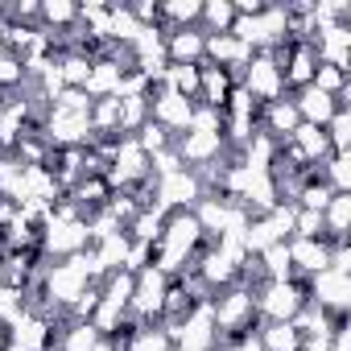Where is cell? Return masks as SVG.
<instances>
[{
	"label": "cell",
	"mask_w": 351,
	"mask_h": 351,
	"mask_svg": "<svg viewBox=\"0 0 351 351\" xmlns=\"http://www.w3.org/2000/svg\"><path fill=\"white\" fill-rule=\"evenodd\" d=\"M83 248H91V240H87V219H83V211L62 195V199L50 207V215L42 219L38 252H42L46 261H66V256H75V252H83Z\"/></svg>",
	"instance_id": "6da1fadb"
},
{
	"label": "cell",
	"mask_w": 351,
	"mask_h": 351,
	"mask_svg": "<svg viewBox=\"0 0 351 351\" xmlns=\"http://www.w3.org/2000/svg\"><path fill=\"white\" fill-rule=\"evenodd\" d=\"M211 322H215V330H219L223 343L248 335V330L261 322V318H256V293H252V285L236 281V285L211 293Z\"/></svg>",
	"instance_id": "7a4b0ae2"
},
{
	"label": "cell",
	"mask_w": 351,
	"mask_h": 351,
	"mask_svg": "<svg viewBox=\"0 0 351 351\" xmlns=\"http://www.w3.org/2000/svg\"><path fill=\"white\" fill-rule=\"evenodd\" d=\"M104 182L112 191H132L141 182H149V153L136 145V136H116L108 145V169Z\"/></svg>",
	"instance_id": "3957f363"
},
{
	"label": "cell",
	"mask_w": 351,
	"mask_h": 351,
	"mask_svg": "<svg viewBox=\"0 0 351 351\" xmlns=\"http://www.w3.org/2000/svg\"><path fill=\"white\" fill-rule=\"evenodd\" d=\"M236 83H240V87H244L261 108H265V104H273V99H281V95H289L277 50H256V54H252V62L240 71V79H236Z\"/></svg>",
	"instance_id": "277c9868"
},
{
	"label": "cell",
	"mask_w": 351,
	"mask_h": 351,
	"mask_svg": "<svg viewBox=\"0 0 351 351\" xmlns=\"http://www.w3.org/2000/svg\"><path fill=\"white\" fill-rule=\"evenodd\" d=\"M38 132L50 149H87V145H95L91 116L62 112V108H46V116L38 120Z\"/></svg>",
	"instance_id": "5b68a950"
},
{
	"label": "cell",
	"mask_w": 351,
	"mask_h": 351,
	"mask_svg": "<svg viewBox=\"0 0 351 351\" xmlns=\"http://www.w3.org/2000/svg\"><path fill=\"white\" fill-rule=\"evenodd\" d=\"M165 289H169V277H165L161 269L145 265L141 273H132V302H128L132 326H153V322H161Z\"/></svg>",
	"instance_id": "8992f818"
},
{
	"label": "cell",
	"mask_w": 351,
	"mask_h": 351,
	"mask_svg": "<svg viewBox=\"0 0 351 351\" xmlns=\"http://www.w3.org/2000/svg\"><path fill=\"white\" fill-rule=\"evenodd\" d=\"M207 195L199 169H173L165 178H153V207H161L165 215L169 211H195V203Z\"/></svg>",
	"instance_id": "52a82bcc"
},
{
	"label": "cell",
	"mask_w": 351,
	"mask_h": 351,
	"mask_svg": "<svg viewBox=\"0 0 351 351\" xmlns=\"http://www.w3.org/2000/svg\"><path fill=\"white\" fill-rule=\"evenodd\" d=\"M256 318L265 322H293V314L306 306V285L293 281H261L256 289Z\"/></svg>",
	"instance_id": "ba28073f"
},
{
	"label": "cell",
	"mask_w": 351,
	"mask_h": 351,
	"mask_svg": "<svg viewBox=\"0 0 351 351\" xmlns=\"http://www.w3.org/2000/svg\"><path fill=\"white\" fill-rule=\"evenodd\" d=\"M302 285H306V302H314V306L326 310L330 318H347V314H351V277H347V273L322 269V273L306 277Z\"/></svg>",
	"instance_id": "9c48e42d"
},
{
	"label": "cell",
	"mask_w": 351,
	"mask_h": 351,
	"mask_svg": "<svg viewBox=\"0 0 351 351\" xmlns=\"http://www.w3.org/2000/svg\"><path fill=\"white\" fill-rule=\"evenodd\" d=\"M173 153H178V161H182L186 169H207L211 161L228 157L232 149H228L223 132H199V128H186V132L173 136Z\"/></svg>",
	"instance_id": "30bf717a"
},
{
	"label": "cell",
	"mask_w": 351,
	"mask_h": 351,
	"mask_svg": "<svg viewBox=\"0 0 351 351\" xmlns=\"http://www.w3.org/2000/svg\"><path fill=\"white\" fill-rule=\"evenodd\" d=\"M191 112H195V99L169 91V87H149V120L161 124L169 136L191 128Z\"/></svg>",
	"instance_id": "8fae6325"
},
{
	"label": "cell",
	"mask_w": 351,
	"mask_h": 351,
	"mask_svg": "<svg viewBox=\"0 0 351 351\" xmlns=\"http://www.w3.org/2000/svg\"><path fill=\"white\" fill-rule=\"evenodd\" d=\"M9 347H17V351H50L54 347V322L42 310L25 306L9 322Z\"/></svg>",
	"instance_id": "7c38bea8"
},
{
	"label": "cell",
	"mask_w": 351,
	"mask_h": 351,
	"mask_svg": "<svg viewBox=\"0 0 351 351\" xmlns=\"http://www.w3.org/2000/svg\"><path fill=\"white\" fill-rule=\"evenodd\" d=\"M252 54L256 50H248L240 38H232V34H207V42H203V62H211V66H223V71H232L236 79H240V71L252 62Z\"/></svg>",
	"instance_id": "4fadbf2b"
},
{
	"label": "cell",
	"mask_w": 351,
	"mask_h": 351,
	"mask_svg": "<svg viewBox=\"0 0 351 351\" xmlns=\"http://www.w3.org/2000/svg\"><path fill=\"white\" fill-rule=\"evenodd\" d=\"M277 58H281V71H285V87L289 91L306 87L314 79V71H318V58H314V46L310 42H289V46L277 50Z\"/></svg>",
	"instance_id": "5bb4252c"
},
{
	"label": "cell",
	"mask_w": 351,
	"mask_h": 351,
	"mask_svg": "<svg viewBox=\"0 0 351 351\" xmlns=\"http://www.w3.org/2000/svg\"><path fill=\"white\" fill-rule=\"evenodd\" d=\"M289 244V265H293V277L306 281L322 269H330V240H285Z\"/></svg>",
	"instance_id": "9a60e30c"
},
{
	"label": "cell",
	"mask_w": 351,
	"mask_h": 351,
	"mask_svg": "<svg viewBox=\"0 0 351 351\" xmlns=\"http://www.w3.org/2000/svg\"><path fill=\"white\" fill-rule=\"evenodd\" d=\"M124 71H128V62H120V58H112V54H95V58H91V75H87V83H83V91L91 95V104H95V99H112L116 87H120V79H124Z\"/></svg>",
	"instance_id": "2e32d148"
},
{
	"label": "cell",
	"mask_w": 351,
	"mask_h": 351,
	"mask_svg": "<svg viewBox=\"0 0 351 351\" xmlns=\"http://www.w3.org/2000/svg\"><path fill=\"white\" fill-rule=\"evenodd\" d=\"M298 124H302V116H298V108H293V99H289V95H281V99H273V104H265V108L256 112V128H261V132H269L277 145H281V141H289Z\"/></svg>",
	"instance_id": "e0dca14e"
},
{
	"label": "cell",
	"mask_w": 351,
	"mask_h": 351,
	"mask_svg": "<svg viewBox=\"0 0 351 351\" xmlns=\"http://www.w3.org/2000/svg\"><path fill=\"white\" fill-rule=\"evenodd\" d=\"M289 99H293V108H298L302 124H314V128H326V120H330V116L339 112L335 95L318 91L314 83H306V87H298V91H289Z\"/></svg>",
	"instance_id": "ac0fdd59"
},
{
	"label": "cell",
	"mask_w": 351,
	"mask_h": 351,
	"mask_svg": "<svg viewBox=\"0 0 351 351\" xmlns=\"http://www.w3.org/2000/svg\"><path fill=\"white\" fill-rule=\"evenodd\" d=\"M203 42H207V34H203L199 25L165 29V58L178 62V66H199V62H203Z\"/></svg>",
	"instance_id": "d6986e66"
},
{
	"label": "cell",
	"mask_w": 351,
	"mask_h": 351,
	"mask_svg": "<svg viewBox=\"0 0 351 351\" xmlns=\"http://www.w3.org/2000/svg\"><path fill=\"white\" fill-rule=\"evenodd\" d=\"M232 87H236V75H232V71L203 62V66H199V99H195V104H207V108H219V112H223Z\"/></svg>",
	"instance_id": "ffe728a7"
},
{
	"label": "cell",
	"mask_w": 351,
	"mask_h": 351,
	"mask_svg": "<svg viewBox=\"0 0 351 351\" xmlns=\"http://www.w3.org/2000/svg\"><path fill=\"white\" fill-rule=\"evenodd\" d=\"M104 335L87 322V318H62L54 326V351H95Z\"/></svg>",
	"instance_id": "44dd1931"
},
{
	"label": "cell",
	"mask_w": 351,
	"mask_h": 351,
	"mask_svg": "<svg viewBox=\"0 0 351 351\" xmlns=\"http://www.w3.org/2000/svg\"><path fill=\"white\" fill-rule=\"evenodd\" d=\"M310 178H322L335 195H351V153H326L310 169Z\"/></svg>",
	"instance_id": "7402d4cb"
},
{
	"label": "cell",
	"mask_w": 351,
	"mask_h": 351,
	"mask_svg": "<svg viewBox=\"0 0 351 351\" xmlns=\"http://www.w3.org/2000/svg\"><path fill=\"white\" fill-rule=\"evenodd\" d=\"M108 195H112V186L99 178V173H83V178L66 191V199L83 211V219H87V211H99V207L108 203Z\"/></svg>",
	"instance_id": "603a6c76"
},
{
	"label": "cell",
	"mask_w": 351,
	"mask_h": 351,
	"mask_svg": "<svg viewBox=\"0 0 351 351\" xmlns=\"http://www.w3.org/2000/svg\"><path fill=\"white\" fill-rule=\"evenodd\" d=\"M335 322H339V318H330V314H326V310H318L314 302H306V306L293 314V330L302 335V343H314V339H330Z\"/></svg>",
	"instance_id": "cb8c5ba5"
},
{
	"label": "cell",
	"mask_w": 351,
	"mask_h": 351,
	"mask_svg": "<svg viewBox=\"0 0 351 351\" xmlns=\"http://www.w3.org/2000/svg\"><path fill=\"white\" fill-rule=\"evenodd\" d=\"M252 330H256L261 351H298L302 347V335L293 330V322H265L261 318Z\"/></svg>",
	"instance_id": "d4e9b609"
},
{
	"label": "cell",
	"mask_w": 351,
	"mask_h": 351,
	"mask_svg": "<svg viewBox=\"0 0 351 351\" xmlns=\"http://www.w3.org/2000/svg\"><path fill=\"white\" fill-rule=\"evenodd\" d=\"M91 50L87 46H62L58 50V71H62V83L66 87H83L87 75H91Z\"/></svg>",
	"instance_id": "484cf974"
},
{
	"label": "cell",
	"mask_w": 351,
	"mask_h": 351,
	"mask_svg": "<svg viewBox=\"0 0 351 351\" xmlns=\"http://www.w3.org/2000/svg\"><path fill=\"white\" fill-rule=\"evenodd\" d=\"M289 145L298 149V157H302L310 169H314V165H318V161L330 153V145H326V132H322V128H314V124H298V128H293V136H289Z\"/></svg>",
	"instance_id": "4316f807"
},
{
	"label": "cell",
	"mask_w": 351,
	"mask_h": 351,
	"mask_svg": "<svg viewBox=\"0 0 351 351\" xmlns=\"http://www.w3.org/2000/svg\"><path fill=\"white\" fill-rule=\"evenodd\" d=\"M161 228H165V211L149 203V207H141V211L128 219V228H124V232H128V240H136V244H149V248H153V244L161 240Z\"/></svg>",
	"instance_id": "83f0119b"
},
{
	"label": "cell",
	"mask_w": 351,
	"mask_h": 351,
	"mask_svg": "<svg viewBox=\"0 0 351 351\" xmlns=\"http://www.w3.org/2000/svg\"><path fill=\"white\" fill-rule=\"evenodd\" d=\"M240 240H244L248 256H261L269 244H281L285 236H281V228L273 223V215L265 211V215H252V219H248V228H244V236H240Z\"/></svg>",
	"instance_id": "f1b7e54d"
},
{
	"label": "cell",
	"mask_w": 351,
	"mask_h": 351,
	"mask_svg": "<svg viewBox=\"0 0 351 351\" xmlns=\"http://www.w3.org/2000/svg\"><path fill=\"white\" fill-rule=\"evenodd\" d=\"M322 232H326L330 244L347 240V232H351V195H335L322 207Z\"/></svg>",
	"instance_id": "f546056e"
},
{
	"label": "cell",
	"mask_w": 351,
	"mask_h": 351,
	"mask_svg": "<svg viewBox=\"0 0 351 351\" xmlns=\"http://www.w3.org/2000/svg\"><path fill=\"white\" fill-rule=\"evenodd\" d=\"M256 273L261 281H293V265H289V244H269L261 256H256Z\"/></svg>",
	"instance_id": "4dcf8cb0"
},
{
	"label": "cell",
	"mask_w": 351,
	"mask_h": 351,
	"mask_svg": "<svg viewBox=\"0 0 351 351\" xmlns=\"http://www.w3.org/2000/svg\"><path fill=\"white\" fill-rule=\"evenodd\" d=\"M128 232H112V236H104L99 244H91V252H95V261H99V273L108 277L112 269H124V256H128Z\"/></svg>",
	"instance_id": "1f68e13d"
},
{
	"label": "cell",
	"mask_w": 351,
	"mask_h": 351,
	"mask_svg": "<svg viewBox=\"0 0 351 351\" xmlns=\"http://www.w3.org/2000/svg\"><path fill=\"white\" fill-rule=\"evenodd\" d=\"M136 34H141V21L132 17V9H128V5H108V42L132 46Z\"/></svg>",
	"instance_id": "d6a6232c"
},
{
	"label": "cell",
	"mask_w": 351,
	"mask_h": 351,
	"mask_svg": "<svg viewBox=\"0 0 351 351\" xmlns=\"http://www.w3.org/2000/svg\"><path fill=\"white\" fill-rule=\"evenodd\" d=\"M91 128H95V141H112L120 136V99H95L91 104Z\"/></svg>",
	"instance_id": "836d02e7"
},
{
	"label": "cell",
	"mask_w": 351,
	"mask_h": 351,
	"mask_svg": "<svg viewBox=\"0 0 351 351\" xmlns=\"http://www.w3.org/2000/svg\"><path fill=\"white\" fill-rule=\"evenodd\" d=\"M236 21L232 0H203V13H199V29L203 34H228Z\"/></svg>",
	"instance_id": "e575fe53"
},
{
	"label": "cell",
	"mask_w": 351,
	"mask_h": 351,
	"mask_svg": "<svg viewBox=\"0 0 351 351\" xmlns=\"http://www.w3.org/2000/svg\"><path fill=\"white\" fill-rule=\"evenodd\" d=\"M199 66H203V62H199ZM199 66H178V62H169L157 87H169V91H178V95H186V99H199Z\"/></svg>",
	"instance_id": "d590c367"
},
{
	"label": "cell",
	"mask_w": 351,
	"mask_h": 351,
	"mask_svg": "<svg viewBox=\"0 0 351 351\" xmlns=\"http://www.w3.org/2000/svg\"><path fill=\"white\" fill-rule=\"evenodd\" d=\"M149 124V95H124L120 99V136H136Z\"/></svg>",
	"instance_id": "8d00e7d4"
},
{
	"label": "cell",
	"mask_w": 351,
	"mask_h": 351,
	"mask_svg": "<svg viewBox=\"0 0 351 351\" xmlns=\"http://www.w3.org/2000/svg\"><path fill=\"white\" fill-rule=\"evenodd\" d=\"M326 145L330 153H351V108H339L330 120H326Z\"/></svg>",
	"instance_id": "74e56055"
},
{
	"label": "cell",
	"mask_w": 351,
	"mask_h": 351,
	"mask_svg": "<svg viewBox=\"0 0 351 351\" xmlns=\"http://www.w3.org/2000/svg\"><path fill=\"white\" fill-rule=\"evenodd\" d=\"M330 199H335V191H330L322 178H306L302 191H298V199H293V207H302V211H322Z\"/></svg>",
	"instance_id": "f35d334b"
},
{
	"label": "cell",
	"mask_w": 351,
	"mask_h": 351,
	"mask_svg": "<svg viewBox=\"0 0 351 351\" xmlns=\"http://www.w3.org/2000/svg\"><path fill=\"white\" fill-rule=\"evenodd\" d=\"M25 83V62L17 50H0V91H17Z\"/></svg>",
	"instance_id": "ab89813d"
},
{
	"label": "cell",
	"mask_w": 351,
	"mask_h": 351,
	"mask_svg": "<svg viewBox=\"0 0 351 351\" xmlns=\"http://www.w3.org/2000/svg\"><path fill=\"white\" fill-rule=\"evenodd\" d=\"M25 306H29V293H25V289H17V285H5V281H0V322L9 326V322H13Z\"/></svg>",
	"instance_id": "60d3db41"
},
{
	"label": "cell",
	"mask_w": 351,
	"mask_h": 351,
	"mask_svg": "<svg viewBox=\"0 0 351 351\" xmlns=\"http://www.w3.org/2000/svg\"><path fill=\"white\" fill-rule=\"evenodd\" d=\"M293 236L298 240H326V232H322V211H293ZM289 236V240H293Z\"/></svg>",
	"instance_id": "b9f144b4"
},
{
	"label": "cell",
	"mask_w": 351,
	"mask_h": 351,
	"mask_svg": "<svg viewBox=\"0 0 351 351\" xmlns=\"http://www.w3.org/2000/svg\"><path fill=\"white\" fill-rule=\"evenodd\" d=\"M50 108H62V112H79V116H91V95L83 91V87H62L58 95H54V104Z\"/></svg>",
	"instance_id": "7bdbcfd3"
},
{
	"label": "cell",
	"mask_w": 351,
	"mask_h": 351,
	"mask_svg": "<svg viewBox=\"0 0 351 351\" xmlns=\"http://www.w3.org/2000/svg\"><path fill=\"white\" fill-rule=\"evenodd\" d=\"M318 91H326V95H339L343 87H351V75H343V71H335V66H322L318 62V71H314V79H310Z\"/></svg>",
	"instance_id": "ee69618b"
},
{
	"label": "cell",
	"mask_w": 351,
	"mask_h": 351,
	"mask_svg": "<svg viewBox=\"0 0 351 351\" xmlns=\"http://www.w3.org/2000/svg\"><path fill=\"white\" fill-rule=\"evenodd\" d=\"M191 128H199V132H223V112L219 108H207V104H195Z\"/></svg>",
	"instance_id": "f6af8a7d"
},
{
	"label": "cell",
	"mask_w": 351,
	"mask_h": 351,
	"mask_svg": "<svg viewBox=\"0 0 351 351\" xmlns=\"http://www.w3.org/2000/svg\"><path fill=\"white\" fill-rule=\"evenodd\" d=\"M136 145H141V149H145V153L153 157L157 149H165V145H173V136H169V132H165L161 124H153V120H149V124H145V128L136 132Z\"/></svg>",
	"instance_id": "bcb514c9"
},
{
	"label": "cell",
	"mask_w": 351,
	"mask_h": 351,
	"mask_svg": "<svg viewBox=\"0 0 351 351\" xmlns=\"http://www.w3.org/2000/svg\"><path fill=\"white\" fill-rule=\"evenodd\" d=\"M173 169H182L173 145H165V149H157V153L149 157V178H165V173H173Z\"/></svg>",
	"instance_id": "7dc6e473"
},
{
	"label": "cell",
	"mask_w": 351,
	"mask_h": 351,
	"mask_svg": "<svg viewBox=\"0 0 351 351\" xmlns=\"http://www.w3.org/2000/svg\"><path fill=\"white\" fill-rule=\"evenodd\" d=\"M95 306H99V285H87V289H83V293L75 298V306L66 310V318H87V322H91Z\"/></svg>",
	"instance_id": "c3c4849f"
},
{
	"label": "cell",
	"mask_w": 351,
	"mask_h": 351,
	"mask_svg": "<svg viewBox=\"0 0 351 351\" xmlns=\"http://www.w3.org/2000/svg\"><path fill=\"white\" fill-rule=\"evenodd\" d=\"M124 95H149V79L141 75V71H124V79H120V87H116V99H124Z\"/></svg>",
	"instance_id": "681fc988"
},
{
	"label": "cell",
	"mask_w": 351,
	"mask_h": 351,
	"mask_svg": "<svg viewBox=\"0 0 351 351\" xmlns=\"http://www.w3.org/2000/svg\"><path fill=\"white\" fill-rule=\"evenodd\" d=\"M145 265H153V248L132 240V244H128V256H124V269H128V273H141Z\"/></svg>",
	"instance_id": "f907efd6"
},
{
	"label": "cell",
	"mask_w": 351,
	"mask_h": 351,
	"mask_svg": "<svg viewBox=\"0 0 351 351\" xmlns=\"http://www.w3.org/2000/svg\"><path fill=\"white\" fill-rule=\"evenodd\" d=\"M330 269L351 277V240H339V244H330Z\"/></svg>",
	"instance_id": "816d5d0a"
},
{
	"label": "cell",
	"mask_w": 351,
	"mask_h": 351,
	"mask_svg": "<svg viewBox=\"0 0 351 351\" xmlns=\"http://www.w3.org/2000/svg\"><path fill=\"white\" fill-rule=\"evenodd\" d=\"M298 351H330V347H326V339H314V343H302Z\"/></svg>",
	"instance_id": "f5cc1de1"
},
{
	"label": "cell",
	"mask_w": 351,
	"mask_h": 351,
	"mask_svg": "<svg viewBox=\"0 0 351 351\" xmlns=\"http://www.w3.org/2000/svg\"><path fill=\"white\" fill-rule=\"evenodd\" d=\"M95 351H120V347H116V339H99V343H95Z\"/></svg>",
	"instance_id": "db71d44e"
},
{
	"label": "cell",
	"mask_w": 351,
	"mask_h": 351,
	"mask_svg": "<svg viewBox=\"0 0 351 351\" xmlns=\"http://www.w3.org/2000/svg\"><path fill=\"white\" fill-rule=\"evenodd\" d=\"M5 347H9V326L0 322V351H5Z\"/></svg>",
	"instance_id": "11a10c76"
},
{
	"label": "cell",
	"mask_w": 351,
	"mask_h": 351,
	"mask_svg": "<svg viewBox=\"0 0 351 351\" xmlns=\"http://www.w3.org/2000/svg\"><path fill=\"white\" fill-rule=\"evenodd\" d=\"M0 256H5V248H0Z\"/></svg>",
	"instance_id": "9f6ffc18"
}]
</instances>
